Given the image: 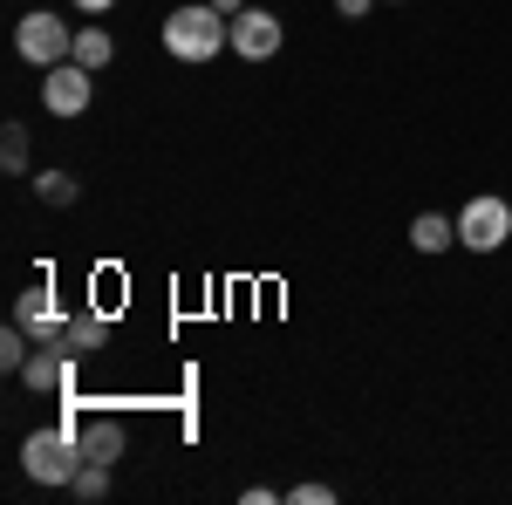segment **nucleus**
Wrapping results in <instances>:
<instances>
[{
    "label": "nucleus",
    "mask_w": 512,
    "mask_h": 505,
    "mask_svg": "<svg viewBox=\"0 0 512 505\" xmlns=\"http://www.w3.org/2000/svg\"><path fill=\"white\" fill-rule=\"evenodd\" d=\"M164 48H171L178 62H212L219 48H233V21H226L212 0L171 7V14H164Z\"/></svg>",
    "instance_id": "1"
},
{
    "label": "nucleus",
    "mask_w": 512,
    "mask_h": 505,
    "mask_svg": "<svg viewBox=\"0 0 512 505\" xmlns=\"http://www.w3.org/2000/svg\"><path fill=\"white\" fill-rule=\"evenodd\" d=\"M82 465H89V458H82V444H76V430H69V424L28 430V437H21V471H28L35 485H69Z\"/></svg>",
    "instance_id": "2"
},
{
    "label": "nucleus",
    "mask_w": 512,
    "mask_h": 505,
    "mask_svg": "<svg viewBox=\"0 0 512 505\" xmlns=\"http://www.w3.org/2000/svg\"><path fill=\"white\" fill-rule=\"evenodd\" d=\"M14 48H21V62L55 69V62H69V55H76V28H69L62 14L35 7V14H21V21H14Z\"/></svg>",
    "instance_id": "3"
},
{
    "label": "nucleus",
    "mask_w": 512,
    "mask_h": 505,
    "mask_svg": "<svg viewBox=\"0 0 512 505\" xmlns=\"http://www.w3.org/2000/svg\"><path fill=\"white\" fill-rule=\"evenodd\" d=\"M89 103H96V69H82V62L41 69V110L48 117H82Z\"/></svg>",
    "instance_id": "4"
},
{
    "label": "nucleus",
    "mask_w": 512,
    "mask_h": 505,
    "mask_svg": "<svg viewBox=\"0 0 512 505\" xmlns=\"http://www.w3.org/2000/svg\"><path fill=\"white\" fill-rule=\"evenodd\" d=\"M512 239V205L506 198H472L465 212H458V246H472V253H499Z\"/></svg>",
    "instance_id": "5"
},
{
    "label": "nucleus",
    "mask_w": 512,
    "mask_h": 505,
    "mask_svg": "<svg viewBox=\"0 0 512 505\" xmlns=\"http://www.w3.org/2000/svg\"><path fill=\"white\" fill-rule=\"evenodd\" d=\"M280 41H287L280 14H267V7H239L233 14V55H246V62H274Z\"/></svg>",
    "instance_id": "6"
},
{
    "label": "nucleus",
    "mask_w": 512,
    "mask_h": 505,
    "mask_svg": "<svg viewBox=\"0 0 512 505\" xmlns=\"http://www.w3.org/2000/svg\"><path fill=\"white\" fill-rule=\"evenodd\" d=\"M14 321L35 335L41 349H62V328H69V314H62V301H55L48 287H28V294L14 301Z\"/></svg>",
    "instance_id": "7"
},
{
    "label": "nucleus",
    "mask_w": 512,
    "mask_h": 505,
    "mask_svg": "<svg viewBox=\"0 0 512 505\" xmlns=\"http://www.w3.org/2000/svg\"><path fill=\"white\" fill-rule=\"evenodd\" d=\"M21 383L35 389V396H76V355H62V349H41L28 355V369H21Z\"/></svg>",
    "instance_id": "8"
},
{
    "label": "nucleus",
    "mask_w": 512,
    "mask_h": 505,
    "mask_svg": "<svg viewBox=\"0 0 512 505\" xmlns=\"http://www.w3.org/2000/svg\"><path fill=\"white\" fill-rule=\"evenodd\" d=\"M103 342H110V314H96V308L69 314V328H62V355H76V362H82V355H96Z\"/></svg>",
    "instance_id": "9"
},
{
    "label": "nucleus",
    "mask_w": 512,
    "mask_h": 505,
    "mask_svg": "<svg viewBox=\"0 0 512 505\" xmlns=\"http://www.w3.org/2000/svg\"><path fill=\"white\" fill-rule=\"evenodd\" d=\"M410 246H417V253H444V246H458V219H444V212H417V219H410Z\"/></svg>",
    "instance_id": "10"
},
{
    "label": "nucleus",
    "mask_w": 512,
    "mask_h": 505,
    "mask_svg": "<svg viewBox=\"0 0 512 505\" xmlns=\"http://www.w3.org/2000/svg\"><path fill=\"white\" fill-rule=\"evenodd\" d=\"M69 62H82V69H96V76H103V69L117 62V41L103 35V28H76V55H69Z\"/></svg>",
    "instance_id": "11"
},
{
    "label": "nucleus",
    "mask_w": 512,
    "mask_h": 505,
    "mask_svg": "<svg viewBox=\"0 0 512 505\" xmlns=\"http://www.w3.org/2000/svg\"><path fill=\"white\" fill-rule=\"evenodd\" d=\"M0 164H7L14 178L28 171V123H7V130H0Z\"/></svg>",
    "instance_id": "12"
},
{
    "label": "nucleus",
    "mask_w": 512,
    "mask_h": 505,
    "mask_svg": "<svg viewBox=\"0 0 512 505\" xmlns=\"http://www.w3.org/2000/svg\"><path fill=\"white\" fill-rule=\"evenodd\" d=\"M35 192L41 205H76V178L69 171H35Z\"/></svg>",
    "instance_id": "13"
},
{
    "label": "nucleus",
    "mask_w": 512,
    "mask_h": 505,
    "mask_svg": "<svg viewBox=\"0 0 512 505\" xmlns=\"http://www.w3.org/2000/svg\"><path fill=\"white\" fill-rule=\"evenodd\" d=\"M69 492H76V499H103V492H110V465H82L76 478H69Z\"/></svg>",
    "instance_id": "14"
},
{
    "label": "nucleus",
    "mask_w": 512,
    "mask_h": 505,
    "mask_svg": "<svg viewBox=\"0 0 512 505\" xmlns=\"http://www.w3.org/2000/svg\"><path fill=\"white\" fill-rule=\"evenodd\" d=\"M294 499H301V505H328V499H335V485H294Z\"/></svg>",
    "instance_id": "15"
},
{
    "label": "nucleus",
    "mask_w": 512,
    "mask_h": 505,
    "mask_svg": "<svg viewBox=\"0 0 512 505\" xmlns=\"http://www.w3.org/2000/svg\"><path fill=\"white\" fill-rule=\"evenodd\" d=\"M369 7H376V0H335V14H342V21H362Z\"/></svg>",
    "instance_id": "16"
},
{
    "label": "nucleus",
    "mask_w": 512,
    "mask_h": 505,
    "mask_svg": "<svg viewBox=\"0 0 512 505\" xmlns=\"http://www.w3.org/2000/svg\"><path fill=\"white\" fill-rule=\"evenodd\" d=\"M117 0H76V14H110Z\"/></svg>",
    "instance_id": "17"
},
{
    "label": "nucleus",
    "mask_w": 512,
    "mask_h": 505,
    "mask_svg": "<svg viewBox=\"0 0 512 505\" xmlns=\"http://www.w3.org/2000/svg\"><path fill=\"white\" fill-rule=\"evenodd\" d=\"M212 7H219V14H226V21H233L239 7H246V0H212Z\"/></svg>",
    "instance_id": "18"
}]
</instances>
